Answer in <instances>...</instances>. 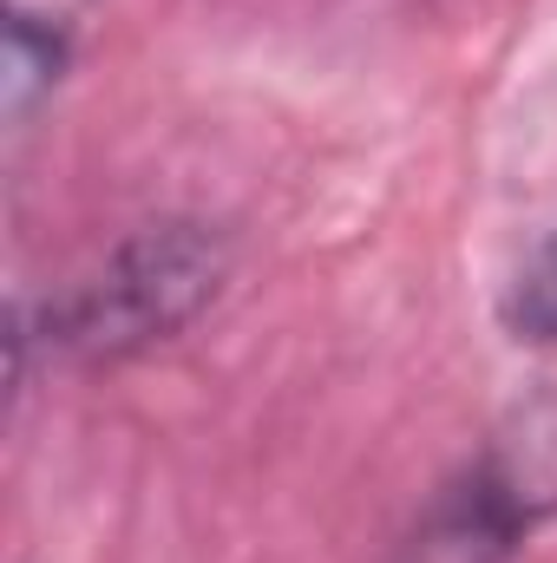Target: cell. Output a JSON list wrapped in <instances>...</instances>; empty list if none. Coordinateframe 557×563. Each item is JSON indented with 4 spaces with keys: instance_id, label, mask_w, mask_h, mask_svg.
<instances>
[{
    "instance_id": "6da1fadb",
    "label": "cell",
    "mask_w": 557,
    "mask_h": 563,
    "mask_svg": "<svg viewBox=\"0 0 557 563\" xmlns=\"http://www.w3.org/2000/svg\"><path fill=\"white\" fill-rule=\"evenodd\" d=\"M230 276L223 230L197 217L139 223L125 243L106 250V263L46 301V347L66 361H125L177 328H190Z\"/></svg>"
},
{
    "instance_id": "7a4b0ae2",
    "label": "cell",
    "mask_w": 557,
    "mask_h": 563,
    "mask_svg": "<svg viewBox=\"0 0 557 563\" xmlns=\"http://www.w3.org/2000/svg\"><path fill=\"white\" fill-rule=\"evenodd\" d=\"M99 0H7L0 20H7V59H0V112L7 125L20 132L40 99L59 92L66 66H73V46L86 33V13Z\"/></svg>"
},
{
    "instance_id": "3957f363",
    "label": "cell",
    "mask_w": 557,
    "mask_h": 563,
    "mask_svg": "<svg viewBox=\"0 0 557 563\" xmlns=\"http://www.w3.org/2000/svg\"><path fill=\"white\" fill-rule=\"evenodd\" d=\"M505 328L532 347H557V236L518 269L505 295Z\"/></svg>"
}]
</instances>
